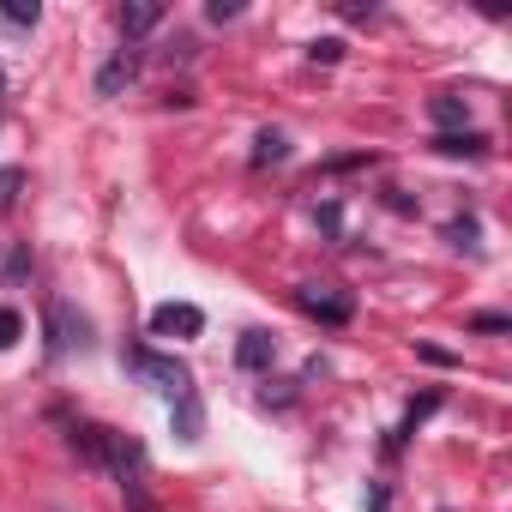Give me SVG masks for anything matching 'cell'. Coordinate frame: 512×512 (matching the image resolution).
<instances>
[{"mask_svg":"<svg viewBox=\"0 0 512 512\" xmlns=\"http://www.w3.org/2000/svg\"><path fill=\"white\" fill-rule=\"evenodd\" d=\"M19 187H25V175H19V169H0V217L19 205Z\"/></svg>","mask_w":512,"mask_h":512,"instance_id":"12","label":"cell"},{"mask_svg":"<svg viewBox=\"0 0 512 512\" xmlns=\"http://www.w3.org/2000/svg\"><path fill=\"white\" fill-rule=\"evenodd\" d=\"M0 19H7V25H37L43 13H37V0H31V7H25V0H13V7H0Z\"/></svg>","mask_w":512,"mask_h":512,"instance_id":"15","label":"cell"},{"mask_svg":"<svg viewBox=\"0 0 512 512\" xmlns=\"http://www.w3.org/2000/svg\"><path fill=\"white\" fill-rule=\"evenodd\" d=\"M235 356H241V368H272V356H278V344H272L266 332H247Z\"/></svg>","mask_w":512,"mask_h":512,"instance_id":"7","label":"cell"},{"mask_svg":"<svg viewBox=\"0 0 512 512\" xmlns=\"http://www.w3.org/2000/svg\"><path fill=\"white\" fill-rule=\"evenodd\" d=\"M205 326V314L193 308V302H163V308H151V332L157 338H193Z\"/></svg>","mask_w":512,"mask_h":512,"instance_id":"2","label":"cell"},{"mask_svg":"<svg viewBox=\"0 0 512 512\" xmlns=\"http://www.w3.org/2000/svg\"><path fill=\"white\" fill-rule=\"evenodd\" d=\"M49 326H55V356H67L73 344L85 350V332H91V326H85V314H73V302H55V308H49Z\"/></svg>","mask_w":512,"mask_h":512,"instance_id":"3","label":"cell"},{"mask_svg":"<svg viewBox=\"0 0 512 512\" xmlns=\"http://www.w3.org/2000/svg\"><path fill=\"white\" fill-rule=\"evenodd\" d=\"M133 79H139V55H133V49H121V55L97 73V97H121Z\"/></svg>","mask_w":512,"mask_h":512,"instance_id":"4","label":"cell"},{"mask_svg":"<svg viewBox=\"0 0 512 512\" xmlns=\"http://www.w3.org/2000/svg\"><path fill=\"white\" fill-rule=\"evenodd\" d=\"M434 151H446V157H464V151H470V157H476V151H482V133H440Z\"/></svg>","mask_w":512,"mask_h":512,"instance_id":"8","label":"cell"},{"mask_svg":"<svg viewBox=\"0 0 512 512\" xmlns=\"http://www.w3.org/2000/svg\"><path fill=\"white\" fill-rule=\"evenodd\" d=\"M19 332H25V320H19L13 308H0V350H13V344H19Z\"/></svg>","mask_w":512,"mask_h":512,"instance_id":"14","label":"cell"},{"mask_svg":"<svg viewBox=\"0 0 512 512\" xmlns=\"http://www.w3.org/2000/svg\"><path fill=\"white\" fill-rule=\"evenodd\" d=\"M121 500H127L133 512H157V506H151V494H145V476H139V470H127V476H121Z\"/></svg>","mask_w":512,"mask_h":512,"instance_id":"9","label":"cell"},{"mask_svg":"<svg viewBox=\"0 0 512 512\" xmlns=\"http://www.w3.org/2000/svg\"><path fill=\"white\" fill-rule=\"evenodd\" d=\"M181 410H175V428H181V440H199V398L187 392V398H175Z\"/></svg>","mask_w":512,"mask_h":512,"instance_id":"10","label":"cell"},{"mask_svg":"<svg viewBox=\"0 0 512 512\" xmlns=\"http://www.w3.org/2000/svg\"><path fill=\"white\" fill-rule=\"evenodd\" d=\"M296 302H302L308 314H320V320H332V326H344V320H350V302H344V296H332V290H320V284H308V290H302Z\"/></svg>","mask_w":512,"mask_h":512,"instance_id":"5","label":"cell"},{"mask_svg":"<svg viewBox=\"0 0 512 512\" xmlns=\"http://www.w3.org/2000/svg\"><path fill=\"white\" fill-rule=\"evenodd\" d=\"M428 115H434L440 127H458V121H470V109H464L458 97H434V109H428Z\"/></svg>","mask_w":512,"mask_h":512,"instance_id":"11","label":"cell"},{"mask_svg":"<svg viewBox=\"0 0 512 512\" xmlns=\"http://www.w3.org/2000/svg\"><path fill=\"white\" fill-rule=\"evenodd\" d=\"M127 362H133V368H139V374H145L157 392H169V398H187V392H193V374H187L175 356H157V350H133Z\"/></svg>","mask_w":512,"mask_h":512,"instance_id":"1","label":"cell"},{"mask_svg":"<svg viewBox=\"0 0 512 512\" xmlns=\"http://www.w3.org/2000/svg\"><path fill=\"white\" fill-rule=\"evenodd\" d=\"M151 25H163V7H157V0H133V7H121V31H127V37H145Z\"/></svg>","mask_w":512,"mask_h":512,"instance_id":"6","label":"cell"},{"mask_svg":"<svg viewBox=\"0 0 512 512\" xmlns=\"http://www.w3.org/2000/svg\"><path fill=\"white\" fill-rule=\"evenodd\" d=\"M284 133H260V151H253V163H284Z\"/></svg>","mask_w":512,"mask_h":512,"instance_id":"13","label":"cell"}]
</instances>
